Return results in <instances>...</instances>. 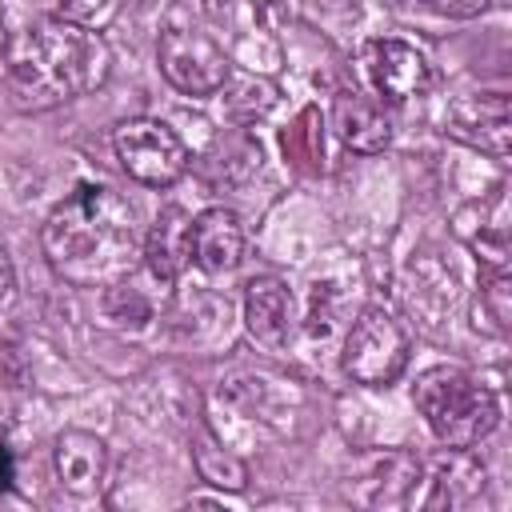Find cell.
Instances as JSON below:
<instances>
[{
	"label": "cell",
	"mask_w": 512,
	"mask_h": 512,
	"mask_svg": "<svg viewBox=\"0 0 512 512\" xmlns=\"http://www.w3.org/2000/svg\"><path fill=\"white\" fill-rule=\"evenodd\" d=\"M364 72H368L372 88L392 104L412 100V96L428 92V84H432L428 60L404 40H372L364 48Z\"/></svg>",
	"instance_id": "obj_8"
},
{
	"label": "cell",
	"mask_w": 512,
	"mask_h": 512,
	"mask_svg": "<svg viewBox=\"0 0 512 512\" xmlns=\"http://www.w3.org/2000/svg\"><path fill=\"white\" fill-rule=\"evenodd\" d=\"M156 60H160V72L172 88L188 92V96H212L228 84V56L224 48L196 32V28H168L160 32V44H156Z\"/></svg>",
	"instance_id": "obj_6"
},
{
	"label": "cell",
	"mask_w": 512,
	"mask_h": 512,
	"mask_svg": "<svg viewBox=\"0 0 512 512\" xmlns=\"http://www.w3.org/2000/svg\"><path fill=\"white\" fill-rule=\"evenodd\" d=\"M104 468H108V448L100 436L92 432H60L56 436V476L68 492H96L100 480H104Z\"/></svg>",
	"instance_id": "obj_13"
},
{
	"label": "cell",
	"mask_w": 512,
	"mask_h": 512,
	"mask_svg": "<svg viewBox=\"0 0 512 512\" xmlns=\"http://www.w3.org/2000/svg\"><path fill=\"white\" fill-rule=\"evenodd\" d=\"M104 316L108 320H116V324H132V328H144L148 320H152V304L136 292V288H128V284H108V292H104Z\"/></svg>",
	"instance_id": "obj_15"
},
{
	"label": "cell",
	"mask_w": 512,
	"mask_h": 512,
	"mask_svg": "<svg viewBox=\"0 0 512 512\" xmlns=\"http://www.w3.org/2000/svg\"><path fill=\"white\" fill-rule=\"evenodd\" d=\"M444 128H448L456 140H464V144H472V148H480V152L504 160L508 148H512V104H508V92L460 96V100L448 108Z\"/></svg>",
	"instance_id": "obj_7"
},
{
	"label": "cell",
	"mask_w": 512,
	"mask_h": 512,
	"mask_svg": "<svg viewBox=\"0 0 512 512\" xmlns=\"http://www.w3.org/2000/svg\"><path fill=\"white\" fill-rule=\"evenodd\" d=\"M188 248H192V264H200L204 272H228V268H236L240 256H244L240 216L228 212V208H204L200 216H192Z\"/></svg>",
	"instance_id": "obj_9"
},
{
	"label": "cell",
	"mask_w": 512,
	"mask_h": 512,
	"mask_svg": "<svg viewBox=\"0 0 512 512\" xmlns=\"http://www.w3.org/2000/svg\"><path fill=\"white\" fill-rule=\"evenodd\" d=\"M332 128L352 152H380L392 140V116L388 108L368 92H340L332 100Z\"/></svg>",
	"instance_id": "obj_10"
},
{
	"label": "cell",
	"mask_w": 512,
	"mask_h": 512,
	"mask_svg": "<svg viewBox=\"0 0 512 512\" xmlns=\"http://www.w3.org/2000/svg\"><path fill=\"white\" fill-rule=\"evenodd\" d=\"M108 68L112 52L92 28L68 16H48L8 40L0 60V92L20 112H48L100 88Z\"/></svg>",
	"instance_id": "obj_2"
},
{
	"label": "cell",
	"mask_w": 512,
	"mask_h": 512,
	"mask_svg": "<svg viewBox=\"0 0 512 512\" xmlns=\"http://www.w3.org/2000/svg\"><path fill=\"white\" fill-rule=\"evenodd\" d=\"M432 476L436 480L424 496V508H460L484 488V464H476L468 448H448V456L432 464Z\"/></svg>",
	"instance_id": "obj_14"
},
{
	"label": "cell",
	"mask_w": 512,
	"mask_h": 512,
	"mask_svg": "<svg viewBox=\"0 0 512 512\" xmlns=\"http://www.w3.org/2000/svg\"><path fill=\"white\" fill-rule=\"evenodd\" d=\"M12 480H16V460H12V452L0 444V492L12 488Z\"/></svg>",
	"instance_id": "obj_20"
},
{
	"label": "cell",
	"mask_w": 512,
	"mask_h": 512,
	"mask_svg": "<svg viewBox=\"0 0 512 512\" xmlns=\"http://www.w3.org/2000/svg\"><path fill=\"white\" fill-rule=\"evenodd\" d=\"M40 244L60 280L80 288H108L124 280L144 252L140 212L108 184H80L48 212Z\"/></svg>",
	"instance_id": "obj_1"
},
{
	"label": "cell",
	"mask_w": 512,
	"mask_h": 512,
	"mask_svg": "<svg viewBox=\"0 0 512 512\" xmlns=\"http://www.w3.org/2000/svg\"><path fill=\"white\" fill-rule=\"evenodd\" d=\"M116 144V160L120 168L144 184V188H168L176 184L184 172H188V148L184 140L164 124V120H152V116H136V120H124L112 136Z\"/></svg>",
	"instance_id": "obj_5"
},
{
	"label": "cell",
	"mask_w": 512,
	"mask_h": 512,
	"mask_svg": "<svg viewBox=\"0 0 512 512\" xmlns=\"http://www.w3.org/2000/svg\"><path fill=\"white\" fill-rule=\"evenodd\" d=\"M52 4L60 8V16H68L76 24H92L112 8V0H52Z\"/></svg>",
	"instance_id": "obj_18"
},
{
	"label": "cell",
	"mask_w": 512,
	"mask_h": 512,
	"mask_svg": "<svg viewBox=\"0 0 512 512\" xmlns=\"http://www.w3.org/2000/svg\"><path fill=\"white\" fill-rule=\"evenodd\" d=\"M404 4H416V8H428L436 16H448V20H472L480 12H488L492 0H404Z\"/></svg>",
	"instance_id": "obj_17"
},
{
	"label": "cell",
	"mask_w": 512,
	"mask_h": 512,
	"mask_svg": "<svg viewBox=\"0 0 512 512\" xmlns=\"http://www.w3.org/2000/svg\"><path fill=\"white\" fill-rule=\"evenodd\" d=\"M244 324L260 344H284L292 332V292L276 276H260L244 292Z\"/></svg>",
	"instance_id": "obj_12"
},
{
	"label": "cell",
	"mask_w": 512,
	"mask_h": 512,
	"mask_svg": "<svg viewBox=\"0 0 512 512\" xmlns=\"http://www.w3.org/2000/svg\"><path fill=\"white\" fill-rule=\"evenodd\" d=\"M484 300H488V308L496 316V328L504 332L508 328V316H512V284H508V272L504 268H492L484 276Z\"/></svg>",
	"instance_id": "obj_16"
},
{
	"label": "cell",
	"mask_w": 512,
	"mask_h": 512,
	"mask_svg": "<svg viewBox=\"0 0 512 512\" xmlns=\"http://www.w3.org/2000/svg\"><path fill=\"white\" fill-rule=\"evenodd\" d=\"M412 404L420 408L432 436L448 448H472L500 424V400L464 368H428L412 384Z\"/></svg>",
	"instance_id": "obj_3"
},
{
	"label": "cell",
	"mask_w": 512,
	"mask_h": 512,
	"mask_svg": "<svg viewBox=\"0 0 512 512\" xmlns=\"http://www.w3.org/2000/svg\"><path fill=\"white\" fill-rule=\"evenodd\" d=\"M188 228H192V216H188L180 204H168V208L152 220L140 256H144V264H148V272H152L156 280H164V284L176 280V276L184 272V264L192 260Z\"/></svg>",
	"instance_id": "obj_11"
},
{
	"label": "cell",
	"mask_w": 512,
	"mask_h": 512,
	"mask_svg": "<svg viewBox=\"0 0 512 512\" xmlns=\"http://www.w3.org/2000/svg\"><path fill=\"white\" fill-rule=\"evenodd\" d=\"M344 372L364 384V388H380L392 384L404 364H408V332L400 328V320L384 308H364L344 340V356H340Z\"/></svg>",
	"instance_id": "obj_4"
},
{
	"label": "cell",
	"mask_w": 512,
	"mask_h": 512,
	"mask_svg": "<svg viewBox=\"0 0 512 512\" xmlns=\"http://www.w3.org/2000/svg\"><path fill=\"white\" fill-rule=\"evenodd\" d=\"M12 288H16V272H12V260H8V252L0 244V304L12 300Z\"/></svg>",
	"instance_id": "obj_19"
}]
</instances>
